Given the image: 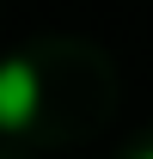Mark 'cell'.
I'll return each instance as SVG.
<instances>
[{"instance_id": "1", "label": "cell", "mask_w": 153, "mask_h": 159, "mask_svg": "<svg viewBox=\"0 0 153 159\" xmlns=\"http://www.w3.org/2000/svg\"><path fill=\"white\" fill-rule=\"evenodd\" d=\"M43 104V80L31 61H0V129H31V116H37Z\"/></svg>"}, {"instance_id": "2", "label": "cell", "mask_w": 153, "mask_h": 159, "mask_svg": "<svg viewBox=\"0 0 153 159\" xmlns=\"http://www.w3.org/2000/svg\"><path fill=\"white\" fill-rule=\"evenodd\" d=\"M135 159H153V147H147V153H135Z\"/></svg>"}]
</instances>
